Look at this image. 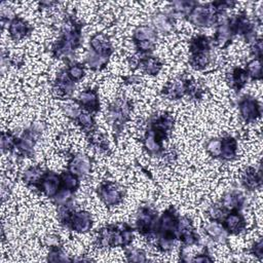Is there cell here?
<instances>
[{
	"label": "cell",
	"mask_w": 263,
	"mask_h": 263,
	"mask_svg": "<svg viewBox=\"0 0 263 263\" xmlns=\"http://www.w3.org/2000/svg\"><path fill=\"white\" fill-rule=\"evenodd\" d=\"M61 182H62V188L68 189L72 192H75L80 185L79 177L72 174L69 171L61 174Z\"/></svg>",
	"instance_id": "cell-36"
},
{
	"label": "cell",
	"mask_w": 263,
	"mask_h": 263,
	"mask_svg": "<svg viewBox=\"0 0 263 263\" xmlns=\"http://www.w3.org/2000/svg\"><path fill=\"white\" fill-rule=\"evenodd\" d=\"M241 184L246 189H248L250 191L260 188L262 185L261 170L259 168L257 171L256 168H254L252 166L247 167L241 176Z\"/></svg>",
	"instance_id": "cell-24"
},
{
	"label": "cell",
	"mask_w": 263,
	"mask_h": 263,
	"mask_svg": "<svg viewBox=\"0 0 263 263\" xmlns=\"http://www.w3.org/2000/svg\"><path fill=\"white\" fill-rule=\"evenodd\" d=\"M32 31V27L23 17L14 16L8 26V33L12 40L18 41L28 36Z\"/></svg>",
	"instance_id": "cell-20"
},
{
	"label": "cell",
	"mask_w": 263,
	"mask_h": 263,
	"mask_svg": "<svg viewBox=\"0 0 263 263\" xmlns=\"http://www.w3.org/2000/svg\"><path fill=\"white\" fill-rule=\"evenodd\" d=\"M43 173H44V172L41 170V167H39V166H31V167L27 168V170L23 173L22 180H23V182H24L27 186L37 188V186H38V184H39V182H40V179H41Z\"/></svg>",
	"instance_id": "cell-31"
},
{
	"label": "cell",
	"mask_w": 263,
	"mask_h": 263,
	"mask_svg": "<svg viewBox=\"0 0 263 263\" xmlns=\"http://www.w3.org/2000/svg\"><path fill=\"white\" fill-rule=\"evenodd\" d=\"M246 70L249 74V77L253 80H261L262 79V64L261 59L253 58L247 64Z\"/></svg>",
	"instance_id": "cell-37"
},
{
	"label": "cell",
	"mask_w": 263,
	"mask_h": 263,
	"mask_svg": "<svg viewBox=\"0 0 263 263\" xmlns=\"http://www.w3.org/2000/svg\"><path fill=\"white\" fill-rule=\"evenodd\" d=\"M124 79L127 80V83H138V82H141V78L136 76V75H132V76L125 77Z\"/></svg>",
	"instance_id": "cell-52"
},
{
	"label": "cell",
	"mask_w": 263,
	"mask_h": 263,
	"mask_svg": "<svg viewBox=\"0 0 263 263\" xmlns=\"http://www.w3.org/2000/svg\"><path fill=\"white\" fill-rule=\"evenodd\" d=\"M220 140H221V149H220L219 158L223 160L234 159L237 153V141L231 136H226Z\"/></svg>",
	"instance_id": "cell-28"
},
{
	"label": "cell",
	"mask_w": 263,
	"mask_h": 263,
	"mask_svg": "<svg viewBox=\"0 0 263 263\" xmlns=\"http://www.w3.org/2000/svg\"><path fill=\"white\" fill-rule=\"evenodd\" d=\"M179 215L173 206L167 208L158 218L156 229V246L161 252H168L173 249L175 239L177 238V230L179 223Z\"/></svg>",
	"instance_id": "cell-2"
},
{
	"label": "cell",
	"mask_w": 263,
	"mask_h": 263,
	"mask_svg": "<svg viewBox=\"0 0 263 263\" xmlns=\"http://www.w3.org/2000/svg\"><path fill=\"white\" fill-rule=\"evenodd\" d=\"M174 22L175 18L171 15V13L165 12H156L151 17V23L154 27L155 31L160 33H171L174 29Z\"/></svg>",
	"instance_id": "cell-25"
},
{
	"label": "cell",
	"mask_w": 263,
	"mask_h": 263,
	"mask_svg": "<svg viewBox=\"0 0 263 263\" xmlns=\"http://www.w3.org/2000/svg\"><path fill=\"white\" fill-rule=\"evenodd\" d=\"M43 129L44 125L42 123L35 122L27 128L20 138H17L15 149L20 155L25 157L32 156L37 138L42 134Z\"/></svg>",
	"instance_id": "cell-9"
},
{
	"label": "cell",
	"mask_w": 263,
	"mask_h": 263,
	"mask_svg": "<svg viewBox=\"0 0 263 263\" xmlns=\"http://www.w3.org/2000/svg\"><path fill=\"white\" fill-rule=\"evenodd\" d=\"M61 175H58L50 171L43 173L37 186V189H39L45 196L50 198H52L61 190Z\"/></svg>",
	"instance_id": "cell-12"
},
{
	"label": "cell",
	"mask_w": 263,
	"mask_h": 263,
	"mask_svg": "<svg viewBox=\"0 0 263 263\" xmlns=\"http://www.w3.org/2000/svg\"><path fill=\"white\" fill-rule=\"evenodd\" d=\"M66 72H67L69 78L73 82H77V81L81 80L85 75L84 65L80 64V63H72L68 66V68L66 69Z\"/></svg>",
	"instance_id": "cell-38"
},
{
	"label": "cell",
	"mask_w": 263,
	"mask_h": 263,
	"mask_svg": "<svg viewBox=\"0 0 263 263\" xmlns=\"http://www.w3.org/2000/svg\"><path fill=\"white\" fill-rule=\"evenodd\" d=\"M186 80L183 78H176L168 81L161 89V95L170 100H179L186 95Z\"/></svg>",
	"instance_id": "cell-21"
},
{
	"label": "cell",
	"mask_w": 263,
	"mask_h": 263,
	"mask_svg": "<svg viewBox=\"0 0 263 263\" xmlns=\"http://www.w3.org/2000/svg\"><path fill=\"white\" fill-rule=\"evenodd\" d=\"M174 117L170 113H161L158 115H153L147 125L146 133L151 135L159 144L167 138L168 133L173 129Z\"/></svg>",
	"instance_id": "cell-7"
},
{
	"label": "cell",
	"mask_w": 263,
	"mask_h": 263,
	"mask_svg": "<svg viewBox=\"0 0 263 263\" xmlns=\"http://www.w3.org/2000/svg\"><path fill=\"white\" fill-rule=\"evenodd\" d=\"M73 193L74 192H72L68 189L61 188V190L52 197V200L59 206L60 205H65V204H71Z\"/></svg>",
	"instance_id": "cell-41"
},
{
	"label": "cell",
	"mask_w": 263,
	"mask_h": 263,
	"mask_svg": "<svg viewBox=\"0 0 263 263\" xmlns=\"http://www.w3.org/2000/svg\"><path fill=\"white\" fill-rule=\"evenodd\" d=\"M134 43L136 45V49L138 50V52L142 53L143 55H147L155 49V42L151 40H143Z\"/></svg>",
	"instance_id": "cell-46"
},
{
	"label": "cell",
	"mask_w": 263,
	"mask_h": 263,
	"mask_svg": "<svg viewBox=\"0 0 263 263\" xmlns=\"http://www.w3.org/2000/svg\"><path fill=\"white\" fill-rule=\"evenodd\" d=\"M82 24L68 15L62 27V34L52 46V57L55 59L70 55L81 44Z\"/></svg>",
	"instance_id": "cell-1"
},
{
	"label": "cell",
	"mask_w": 263,
	"mask_h": 263,
	"mask_svg": "<svg viewBox=\"0 0 263 263\" xmlns=\"http://www.w3.org/2000/svg\"><path fill=\"white\" fill-rule=\"evenodd\" d=\"M245 204V196L239 191H228L222 198L220 205L226 211H240Z\"/></svg>",
	"instance_id": "cell-22"
},
{
	"label": "cell",
	"mask_w": 263,
	"mask_h": 263,
	"mask_svg": "<svg viewBox=\"0 0 263 263\" xmlns=\"http://www.w3.org/2000/svg\"><path fill=\"white\" fill-rule=\"evenodd\" d=\"M132 109L133 105L126 99H118L108 107V120L117 135L121 132L126 121L129 120Z\"/></svg>",
	"instance_id": "cell-6"
},
{
	"label": "cell",
	"mask_w": 263,
	"mask_h": 263,
	"mask_svg": "<svg viewBox=\"0 0 263 263\" xmlns=\"http://www.w3.org/2000/svg\"><path fill=\"white\" fill-rule=\"evenodd\" d=\"M78 125L80 126V128L85 133V134H90L91 132H93L96 129V122L93 119V116L91 115V113L89 112H81L79 114V116L76 119Z\"/></svg>",
	"instance_id": "cell-35"
},
{
	"label": "cell",
	"mask_w": 263,
	"mask_h": 263,
	"mask_svg": "<svg viewBox=\"0 0 263 263\" xmlns=\"http://www.w3.org/2000/svg\"><path fill=\"white\" fill-rule=\"evenodd\" d=\"M75 82H73L66 70H61L57 76V79L53 83V92L58 96V97H61V98H68L70 97L73 91H74V88H75Z\"/></svg>",
	"instance_id": "cell-18"
},
{
	"label": "cell",
	"mask_w": 263,
	"mask_h": 263,
	"mask_svg": "<svg viewBox=\"0 0 263 263\" xmlns=\"http://www.w3.org/2000/svg\"><path fill=\"white\" fill-rule=\"evenodd\" d=\"M156 39H157L156 31L149 26H140L133 33L134 42L143 41V40H151L156 42Z\"/></svg>",
	"instance_id": "cell-32"
},
{
	"label": "cell",
	"mask_w": 263,
	"mask_h": 263,
	"mask_svg": "<svg viewBox=\"0 0 263 263\" xmlns=\"http://www.w3.org/2000/svg\"><path fill=\"white\" fill-rule=\"evenodd\" d=\"M249 74L246 69L240 67H235L232 69L230 73V86L236 90L239 91L248 82L249 80Z\"/></svg>",
	"instance_id": "cell-30"
},
{
	"label": "cell",
	"mask_w": 263,
	"mask_h": 263,
	"mask_svg": "<svg viewBox=\"0 0 263 263\" xmlns=\"http://www.w3.org/2000/svg\"><path fill=\"white\" fill-rule=\"evenodd\" d=\"M138 68L149 75H157L162 68L161 61L152 55H142L138 59Z\"/></svg>",
	"instance_id": "cell-26"
},
{
	"label": "cell",
	"mask_w": 263,
	"mask_h": 263,
	"mask_svg": "<svg viewBox=\"0 0 263 263\" xmlns=\"http://www.w3.org/2000/svg\"><path fill=\"white\" fill-rule=\"evenodd\" d=\"M90 50L95 53L105 57L107 59L110 58V55L113 53L114 49L112 46L111 41L104 33H96L90 37L89 41Z\"/></svg>",
	"instance_id": "cell-16"
},
{
	"label": "cell",
	"mask_w": 263,
	"mask_h": 263,
	"mask_svg": "<svg viewBox=\"0 0 263 263\" xmlns=\"http://www.w3.org/2000/svg\"><path fill=\"white\" fill-rule=\"evenodd\" d=\"M16 140H17V138H15L9 132H2V134H1V141H0L1 150L3 152L12 151L13 149H15Z\"/></svg>",
	"instance_id": "cell-40"
},
{
	"label": "cell",
	"mask_w": 263,
	"mask_h": 263,
	"mask_svg": "<svg viewBox=\"0 0 263 263\" xmlns=\"http://www.w3.org/2000/svg\"><path fill=\"white\" fill-rule=\"evenodd\" d=\"M221 14L222 12H220L214 6L213 2L206 4L197 3L196 6L187 15V18L192 25L200 28H205L218 24L221 21Z\"/></svg>",
	"instance_id": "cell-5"
},
{
	"label": "cell",
	"mask_w": 263,
	"mask_h": 263,
	"mask_svg": "<svg viewBox=\"0 0 263 263\" xmlns=\"http://www.w3.org/2000/svg\"><path fill=\"white\" fill-rule=\"evenodd\" d=\"M221 224L225 228L228 234H238L242 232L247 227V222L240 211L228 212L221 221Z\"/></svg>",
	"instance_id": "cell-15"
},
{
	"label": "cell",
	"mask_w": 263,
	"mask_h": 263,
	"mask_svg": "<svg viewBox=\"0 0 263 263\" xmlns=\"http://www.w3.org/2000/svg\"><path fill=\"white\" fill-rule=\"evenodd\" d=\"M157 223V213L151 206L143 205L139 209L136 218V229L140 234L148 237L155 236Z\"/></svg>",
	"instance_id": "cell-8"
},
{
	"label": "cell",
	"mask_w": 263,
	"mask_h": 263,
	"mask_svg": "<svg viewBox=\"0 0 263 263\" xmlns=\"http://www.w3.org/2000/svg\"><path fill=\"white\" fill-rule=\"evenodd\" d=\"M75 102L83 108L86 112H98L100 110V100L98 92L93 89H84L82 90Z\"/></svg>",
	"instance_id": "cell-19"
},
{
	"label": "cell",
	"mask_w": 263,
	"mask_h": 263,
	"mask_svg": "<svg viewBox=\"0 0 263 263\" xmlns=\"http://www.w3.org/2000/svg\"><path fill=\"white\" fill-rule=\"evenodd\" d=\"M233 34L232 31L229 27L228 21L226 20H222L218 23L217 29H216V33L214 36V42L217 46L224 48L226 47L232 40L233 38Z\"/></svg>",
	"instance_id": "cell-23"
},
{
	"label": "cell",
	"mask_w": 263,
	"mask_h": 263,
	"mask_svg": "<svg viewBox=\"0 0 263 263\" xmlns=\"http://www.w3.org/2000/svg\"><path fill=\"white\" fill-rule=\"evenodd\" d=\"M251 53L254 58L261 59V57H262V40H261V38H258L253 42Z\"/></svg>",
	"instance_id": "cell-49"
},
{
	"label": "cell",
	"mask_w": 263,
	"mask_h": 263,
	"mask_svg": "<svg viewBox=\"0 0 263 263\" xmlns=\"http://www.w3.org/2000/svg\"><path fill=\"white\" fill-rule=\"evenodd\" d=\"M238 109L240 116L247 123L257 120L262 113L259 102L254 97L249 95L243 96L238 101Z\"/></svg>",
	"instance_id": "cell-11"
},
{
	"label": "cell",
	"mask_w": 263,
	"mask_h": 263,
	"mask_svg": "<svg viewBox=\"0 0 263 263\" xmlns=\"http://www.w3.org/2000/svg\"><path fill=\"white\" fill-rule=\"evenodd\" d=\"M189 64L195 70H203L211 63V41L205 35L194 36L189 42Z\"/></svg>",
	"instance_id": "cell-4"
},
{
	"label": "cell",
	"mask_w": 263,
	"mask_h": 263,
	"mask_svg": "<svg viewBox=\"0 0 263 263\" xmlns=\"http://www.w3.org/2000/svg\"><path fill=\"white\" fill-rule=\"evenodd\" d=\"M204 233L211 237L213 240L220 242V243H225L227 241L228 233L221 224V222L217 221H211L206 223L203 227Z\"/></svg>",
	"instance_id": "cell-27"
},
{
	"label": "cell",
	"mask_w": 263,
	"mask_h": 263,
	"mask_svg": "<svg viewBox=\"0 0 263 263\" xmlns=\"http://www.w3.org/2000/svg\"><path fill=\"white\" fill-rule=\"evenodd\" d=\"M191 261H193V262H212L213 258L211 257V255L209 253V250L206 248H204L202 253H200L198 255H195L191 259Z\"/></svg>",
	"instance_id": "cell-50"
},
{
	"label": "cell",
	"mask_w": 263,
	"mask_h": 263,
	"mask_svg": "<svg viewBox=\"0 0 263 263\" xmlns=\"http://www.w3.org/2000/svg\"><path fill=\"white\" fill-rule=\"evenodd\" d=\"M80 108H81V107L74 101V103L65 104V105L63 106V112H64V114H65L67 117L76 120L77 117L79 116V114L81 113Z\"/></svg>",
	"instance_id": "cell-45"
},
{
	"label": "cell",
	"mask_w": 263,
	"mask_h": 263,
	"mask_svg": "<svg viewBox=\"0 0 263 263\" xmlns=\"http://www.w3.org/2000/svg\"><path fill=\"white\" fill-rule=\"evenodd\" d=\"M125 256L132 262H145L147 261L146 253L142 249H129L125 251Z\"/></svg>",
	"instance_id": "cell-44"
},
{
	"label": "cell",
	"mask_w": 263,
	"mask_h": 263,
	"mask_svg": "<svg viewBox=\"0 0 263 263\" xmlns=\"http://www.w3.org/2000/svg\"><path fill=\"white\" fill-rule=\"evenodd\" d=\"M100 199L108 206H113L123 200L124 190L115 182L105 181L98 187L97 190Z\"/></svg>",
	"instance_id": "cell-10"
},
{
	"label": "cell",
	"mask_w": 263,
	"mask_h": 263,
	"mask_svg": "<svg viewBox=\"0 0 263 263\" xmlns=\"http://www.w3.org/2000/svg\"><path fill=\"white\" fill-rule=\"evenodd\" d=\"M143 145L145 150L152 156H160L161 154L164 153L163 146L159 144L151 135L148 133H145L144 140H143Z\"/></svg>",
	"instance_id": "cell-33"
},
{
	"label": "cell",
	"mask_w": 263,
	"mask_h": 263,
	"mask_svg": "<svg viewBox=\"0 0 263 263\" xmlns=\"http://www.w3.org/2000/svg\"><path fill=\"white\" fill-rule=\"evenodd\" d=\"M88 139H89V142L93 146H96L98 149H100L101 151L108 150V143H107V140H106L104 134L95 129L90 134H88Z\"/></svg>",
	"instance_id": "cell-39"
},
{
	"label": "cell",
	"mask_w": 263,
	"mask_h": 263,
	"mask_svg": "<svg viewBox=\"0 0 263 263\" xmlns=\"http://www.w3.org/2000/svg\"><path fill=\"white\" fill-rule=\"evenodd\" d=\"M91 159L84 154H75L71 157L68 163V171L80 177H85L90 173Z\"/></svg>",
	"instance_id": "cell-17"
},
{
	"label": "cell",
	"mask_w": 263,
	"mask_h": 263,
	"mask_svg": "<svg viewBox=\"0 0 263 263\" xmlns=\"http://www.w3.org/2000/svg\"><path fill=\"white\" fill-rule=\"evenodd\" d=\"M108 61H109V59L99 55L91 50H89L85 55V65L93 71L103 69L107 65Z\"/></svg>",
	"instance_id": "cell-34"
},
{
	"label": "cell",
	"mask_w": 263,
	"mask_h": 263,
	"mask_svg": "<svg viewBox=\"0 0 263 263\" xmlns=\"http://www.w3.org/2000/svg\"><path fill=\"white\" fill-rule=\"evenodd\" d=\"M134 238L133 228L127 224H112L101 228L96 237L98 248H127Z\"/></svg>",
	"instance_id": "cell-3"
},
{
	"label": "cell",
	"mask_w": 263,
	"mask_h": 263,
	"mask_svg": "<svg viewBox=\"0 0 263 263\" xmlns=\"http://www.w3.org/2000/svg\"><path fill=\"white\" fill-rule=\"evenodd\" d=\"M225 210L220 205V204H213L209 208L208 210V217L210 218L211 221H217V222H221L224 218L225 214Z\"/></svg>",
	"instance_id": "cell-43"
},
{
	"label": "cell",
	"mask_w": 263,
	"mask_h": 263,
	"mask_svg": "<svg viewBox=\"0 0 263 263\" xmlns=\"http://www.w3.org/2000/svg\"><path fill=\"white\" fill-rule=\"evenodd\" d=\"M250 252L252 255H254L258 259H262V257H263V240H262V238H260L259 240H257L253 243Z\"/></svg>",
	"instance_id": "cell-48"
},
{
	"label": "cell",
	"mask_w": 263,
	"mask_h": 263,
	"mask_svg": "<svg viewBox=\"0 0 263 263\" xmlns=\"http://www.w3.org/2000/svg\"><path fill=\"white\" fill-rule=\"evenodd\" d=\"M177 238L182 241V243L186 247L193 246L197 243L199 240L198 234L194 231L193 224L190 218L182 217L179 218L178 230H177Z\"/></svg>",
	"instance_id": "cell-13"
},
{
	"label": "cell",
	"mask_w": 263,
	"mask_h": 263,
	"mask_svg": "<svg viewBox=\"0 0 263 263\" xmlns=\"http://www.w3.org/2000/svg\"><path fill=\"white\" fill-rule=\"evenodd\" d=\"M206 151L208 153L215 157L219 158L220 157V149H221V140L220 139H212L208 142L206 144Z\"/></svg>",
	"instance_id": "cell-47"
},
{
	"label": "cell",
	"mask_w": 263,
	"mask_h": 263,
	"mask_svg": "<svg viewBox=\"0 0 263 263\" xmlns=\"http://www.w3.org/2000/svg\"><path fill=\"white\" fill-rule=\"evenodd\" d=\"M47 260L48 261H52V262L71 261V259L68 258L67 255L64 253V251H63L61 246L49 248V253H48V256H47Z\"/></svg>",
	"instance_id": "cell-42"
},
{
	"label": "cell",
	"mask_w": 263,
	"mask_h": 263,
	"mask_svg": "<svg viewBox=\"0 0 263 263\" xmlns=\"http://www.w3.org/2000/svg\"><path fill=\"white\" fill-rule=\"evenodd\" d=\"M198 2L196 1H191V0H179V1H174L171 6H172V12L171 15L174 18L177 17H187V15L190 13V11L196 6Z\"/></svg>",
	"instance_id": "cell-29"
},
{
	"label": "cell",
	"mask_w": 263,
	"mask_h": 263,
	"mask_svg": "<svg viewBox=\"0 0 263 263\" xmlns=\"http://www.w3.org/2000/svg\"><path fill=\"white\" fill-rule=\"evenodd\" d=\"M92 226L91 215L86 211H74L67 223V228L77 232L85 233Z\"/></svg>",
	"instance_id": "cell-14"
},
{
	"label": "cell",
	"mask_w": 263,
	"mask_h": 263,
	"mask_svg": "<svg viewBox=\"0 0 263 263\" xmlns=\"http://www.w3.org/2000/svg\"><path fill=\"white\" fill-rule=\"evenodd\" d=\"M45 245L48 246L49 248L61 246V239H60V237L58 235L50 234L49 236L45 237Z\"/></svg>",
	"instance_id": "cell-51"
}]
</instances>
